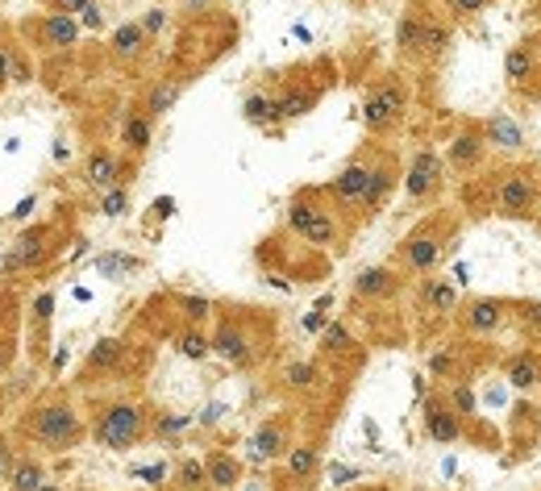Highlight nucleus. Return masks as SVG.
<instances>
[{
  "label": "nucleus",
  "mask_w": 541,
  "mask_h": 491,
  "mask_svg": "<svg viewBox=\"0 0 541 491\" xmlns=\"http://www.w3.org/2000/svg\"><path fill=\"white\" fill-rule=\"evenodd\" d=\"M450 8L458 17H471V13H479V8H487V0H450Z\"/></svg>",
  "instance_id": "nucleus-40"
},
{
  "label": "nucleus",
  "mask_w": 541,
  "mask_h": 491,
  "mask_svg": "<svg viewBox=\"0 0 541 491\" xmlns=\"http://www.w3.org/2000/svg\"><path fill=\"white\" fill-rule=\"evenodd\" d=\"M504 375L512 379V387H537V383H541V358H537V354H516V358H508Z\"/></svg>",
  "instance_id": "nucleus-15"
},
{
  "label": "nucleus",
  "mask_w": 541,
  "mask_h": 491,
  "mask_svg": "<svg viewBox=\"0 0 541 491\" xmlns=\"http://www.w3.org/2000/svg\"><path fill=\"white\" fill-rule=\"evenodd\" d=\"M209 346H213V350H217L221 358L237 362V366H242V362H250V337H246L237 325H229V321L221 325V329H217V337H213Z\"/></svg>",
  "instance_id": "nucleus-9"
},
{
  "label": "nucleus",
  "mask_w": 541,
  "mask_h": 491,
  "mask_svg": "<svg viewBox=\"0 0 541 491\" xmlns=\"http://www.w3.org/2000/svg\"><path fill=\"white\" fill-rule=\"evenodd\" d=\"M163 475H167V466H163V462H154V466H142V471H137V479H146V483H163Z\"/></svg>",
  "instance_id": "nucleus-42"
},
{
  "label": "nucleus",
  "mask_w": 541,
  "mask_h": 491,
  "mask_svg": "<svg viewBox=\"0 0 541 491\" xmlns=\"http://www.w3.org/2000/svg\"><path fill=\"white\" fill-rule=\"evenodd\" d=\"M183 313H187V321H204V316L213 313V304H209L204 296H187V300H183Z\"/></svg>",
  "instance_id": "nucleus-37"
},
{
  "label": "nucleus",
  "mask_w": 541,
  "mask_h": 491,
  "mask_svg": "<svg viewBox=\"0 0 541 491\" xmlns=\"http://www.w3.org/2000/svg\"><path fill=\"white\" fill-rule=\"evenodd\" d=\"M113 46H117V54H121V58H137V54H142V46H146L142 25H121V30H117V38H113Z\"/></svg>",
  "instance_id": "nucleus-26"
},
{
  "label": "nucleus",
  "mask_w": 541,
  "mask_h": 491,
  "mask_svg": "<svg viewBox=\"0 0 541 491\" xmlns=\"http://www.w3.org/2000/svg\"><path fill=\"white\" fill-rule=\"evenodd\" d=\"M533 67H537L533 46H512V50H508V63H504L508 80H525V75H533Z\"/></svg>",
  "instance_id": "nucleus-24"
},
{
  "label": "nucleus",
  "mask_w": 541,
  "mask_h": 491,
  "mask_svg": "<svg viewBox=\"0 0 541 491\" xmlns=\"http://www.w3.org/2000/svg\"><path fill=\"white\" fill-rule=\"evenodd\" d=\"M80 13H84V21H88L92 30H100V8H96L92 0H88V4H84V8H80Z\"/></svg>",
  "instance_id": "nucleus-48"
},
{
  "label": "nucleus",
  "mask_w": 541,
  "mask_h": 491,
  "mask_svg": "<svg viewBox=\"0 0 541 491\" xmlns=\"http://www.w3.org/2000/svg\"><path fill=\"white\" fill-rule=\"evenodd\" d=\"M429 366H433L437 375H446V371H450L454 362H450V354H433V362H429Z\"/></svg>",
  "instance_id": "nucleus-49"
},
{
  "label": "nucleus",
  "mask_w": 541,
  "mask_h": 491,
  "mask_svg": "<svg viewBox=\"0 0 541 491\" xmlns=\"http://www.w3.org/2000/svg\"><path fill=\"white\" fill-rule=\"evenodd\" d=\"M316 375H321V371H316L313 362H296V366L287 371V383H292V387H313Z\"/></svg>",
  "instance_id": "nucleus-34"
},
{
  "label": "nucleus",
  "mask_w": 541,
  "mask_h": 491,
  "mask_svg": "<svg viewBox=\"0 0 541 491\" xmlns=\"http://www.w3.org/2000/svg\"><path fill=\"white\" fill-rule=\"evenodd\" d=\"M246 121L250 125H279V104H275V96H263V92H254V96H246Z\"/></svg>",
  "instance_id": "nucleus-17"
},
{
  "label": "nucleus",
  "mask_w": 541,
  "mask_h": 491,
  "mask_svg": "<svg viewBox=\"0 0 541 491\" xmlns=\"http://www.w3.org/2000/svg\"><path fill=\"white\" fill-rule=\"evenodd\" d=\"M13 75V63H8V54H4V46H0V80H8Z\"/></svg>",
  "instance_id": "nucleus-50"
},
{
  "label": "nucleus",
  "mask_w": 541,
  "mask_h": 491,
  "mask_svg": "<svg viewBox=\"0 0 541 491\" xmlns=\"http://www.w3.org/2000/svg\"><path fill=\"white\" fill-rule=\"evenodd\" d=\"M400 113H404V88L396 84V80H387V84H379V88L366 96V104H362V121H366V130H392L396 121H400Z\"/></svg>",
  "instance_id": "nucleus-3"
},
{
  "label": "nucleus",
  "mask_w": 541,
  "mask_h": 491,
  "mask_svg": "<svg viewBox=\"0 0 541 491\" xmlns=\"http://www.w3.org/2000/svg\"><path fill=\"white\" fill-rule=\"evenodd\" d=\"M54 4H58V8H67V13H80L88 0H54Z\"/></svg>",
  "instance_id": "nucleus-51"
},
{
  "label": "nucleus",
  "mask_w": 541,
  "mask_h": 491,
  "mask_svg": "<svg viewBox=\"0 0 541 491\" xmlns=\"http://www.w3.org/2000/svg\"><path fill=\"white\" fill-rule=\"evenodd\" d=\"M366 179H371V167H366V163H350L342 175L333 179V196H337L342 204H362Z\"/></svg>",
  "instance_id": "nucleus-10"
},
{
  "label": "nucleus",
  "mask_w": 541,
  "mask_h": 491,
  "mask_svg": "<svg viewBox=\"0 0 541 491\" xmlns=\"http://www.w3.org/2000/svg\"><path fill=\"white\" fill-rule=\"evenodd\" d=\"M425 429H429V437L433 442H458V433H462V425H458V412H450L442 400H429L425 408Z\"/></svg>",
  "instance_id": "nucleus-8"
},
{
  "label": "nucleus",
  "mask_w": 541,
  "mask_h": 491,
  "mask_svg": "<svg viewBox=\"0 0 541 491\" xmlns=\"http://www.w3.org/2000/svg\"><path fill=\"white\" fill-rule=\"evenodd\" d=\"M117 175H121V167H117V159L113 154H92L88 163V183L92 187H117Z\"/></svg>",
  "instance_id": "nucleus-20"
},
{
  "label": "nucleus",
  "mask_w": 541,
  "mask_h": 491,
  "mask_svg": "<svg viewBox=\"0 0 541 491\" xmlns=\"http://www.w3.org/2000/svg\"><path fill=\"white\" fill-rule=\"evenodd\" d=\"M130 209V196L121 192V187H108V196H104V217H121Z\"/></svg>",
  "instance_id": "nucleus-36"
},
{
  "label": "nucleus",
  "mask_w": 541,
  "mask_h": 491,
  "mask_svg": "<svg viewBox=\"0 0 541 491\" xmlns=\"http://www.w3.org/2000/svg\"><path fill=\"white\" fill-rule=\"evenodd\" d=\"M42 483H46V475H42L38 462H21V466L13 471V491H38Z\"/></svg>",
  "instance_id": "nucleus-28"
},
{
  "label": "nucleus",
  "mask_w": 541,
  "mask_h": 491,
  "mask_svg": "<svg viewBox=\"0 0 541 491\" xmlns=\"http://www.w3.org/2000/svg\"><path fill=\"white\" fill-rule=\"evenodd\" d=\"M275 104H279V121H292V117H304V113L313 108L316 92H283Z\"/></svg>",
  "instance_id": "nucleus-23"
},
{
  "label": "nucleus",
  "mask_w": 541,
  "mask_h": 491,
  "mask_svg": "<svg viewBox=\"0 0 541 491\" xmlns=\"http://www.w3.org/2000/svg\"><path fill=\"white\" fill-rule=\"evenodd\" d=\"M46 242H50V229H46V225H42V229H30V233L17 242V250L4 259V267L13 271V267H30V263H38V259H42V250H46Z\"/></svg>",
  "instance_id": "nucleus-12"
},
{
  "label": "nucleus",
  "mask_w": 541,
  "mask_h": 491,
  "mask_svg": "<svg viewBox=\"0 0 541 491\" xmlns=\"http://www.w3.org/2000/svg\"><path fill=\"white\" fill-rule=\"evenodd\" d=\"M425 300H429V309H433V313H454L458 292H454L450 279H429V283H425Z\"/></svg>",
  "instance_id": "nucleus-21"
},
{
  "label": "nucleus",
  "mask_w": 541,
  "mask_h": 491,
  "mask_svg": "<svg viewBox=\"0 0 541 491\" xmlns=\"http://www.w3.org/2000/svg\"><path fill=\"white\" fill-rule=\"evenodd\" d=\"M142 437V408L137 404H113L96 421V442L108 449H125Z\"/></svg>",
  "instance_id": "nucleus-1"
},
{
  "label": "nucleus",
  "mask_w": 541,
  "mask_h": 491,
  "mask_svg": "<svg viewBox=\"0 0 541 491\" xmlns=\"http://www.w3.org/2000/svg\"><path fill=\"white\" fill-rule=\"evenodd\" d=\"M117 358H121V342H117V337H104V342H96V350H92V366L104 371V366H113Z\"/></svg>",
  "instance_id": "nucleus-33"
},
{
  "label": "nucleus",
  "mask_w": 541,
  "mask_h": 491,
  "mask_svg": "<svg viewBox=\"0 0 541 491\" xmlns=\"http://www.w3.org/2000/svg\"><path fill=\"white\" fill-rule=\"evenodd\" d=\"M325 346H329V350H346V346H354V342H350L346 325H329V329H325Z\"/></svg>",
  "instance_id": "nucleus-38"
},
{
  "label": "nucleus",
  "mask_w": 541,
  "mask_h": 491,
  "mask_svg": "<svg viewBox=\"0 0 541 491\" xmlns=\"http://www.w3.org/2000/svg\"><path fill=\"white\" fill-rule=\"evenodd\" d=\"M479 159H483V137L475 134V130H466V134L454 137V146H450V163H454V167L471 171Z\"/></svg>",
  "instance_id": "nucleus-16"
},
{
  "label": "nucleus",
  "mask_w": 541,
  "mask_h": 491,
  "mask_svg": "<svg viewBox=\"0 0 541 491\" xmlns=\"http://www.w3.org/2000/svg\"><path fill=\"white\" fill-rule=\"evenodd\" d=\"M175 96H180V84H163V88H154V92H150V104H146V117L167 113V108L175 104Z\"/></svg>",
  "instance_id": "nucleus-32"
},
{
  "label": "nucleus",
  "mask_w": 541,
  "mask_h": 491,
  "mask_svg": "<svg viewBox=\"0 0 541 491\" xmlns=\"http://www.w3.org/2000/svg\"><path fill=\"white\" fill-rule=\"evenodd\" d=\"M283 446H287V437H283L279 425H263V429L254 433V454H259V458H275V454H283Z\"/></svg>",
  "instance_id": "nucleus-25"
},
{
  "label": "nucleus",
  "mask_w": 541,
  "mask_h": 491,
  "mask_svg": "<svg viewBox=\"0 0 541 491\" xmlns=\"http://www.w3.org/2000/svg\"><path fill=\"white\" fill-rule=\"evenodd\" d=\"M396 42H400V50H404V54H416V50H421V17H416V13H404Z\"/></svg>",
  "instance_id": "nucleus-29"
},
{
  "label": "nucleus",
  "mask_w": 541,
  "mask_h": 491,
  "mask_svg": "<svg viewBox=\"0 0 541 491\" xmlns=\"http://www.w3.org/2000/svg\"><path fill=\"white\" fill-rule=\"evenodd\" d=\"M75 38H80V30H75V21H71L67 13H50L42 21V42L46 46L67 50V46H75Z\"/></svg>",
  "instance_id": "nucleus-14"
},
{
  "label": "nucleus",
  "mask_w": 541,
  "mask_h": 491,
  "mask_svg": "<svg viewBox=\"0 0 541 491\" xmlns=\"http://www.w3.org/2000/svg\"><path fill=\"white\" fill-rule=\"evenodd\" d=\"M38 491H58V487H46V483H42V487H38Z\"/></svg>",
  "instance_id": "nucleus-52"
},
{
  "label": "nucleus",
  "mask_w": 541,
  "mask_h": 491,
  "mask_svg": "<svg viewBox=\"0 0 541 491\" xmlns=\"http://www.w3.org/2000/svg\"><path fill=\"white\" fill-rule=\"evenodd\" d=\"M180 483L183 487H200V483H204V466H200V462H183L180 466Z\"/></svg>",
  "instance_id": "nucleus-39"
},
{
  "label": "nucleus",
  "mask_w": 541,
  "mask_h": 491,
  "mask_svg": "<svg viewBox=\"0 0 541 491\" xmlns=\"http://www.w3.org/2000/svg\"><path fill=\"white\" fill-rule=\"evenodd\" d=\"M30 433L42 442V446H67V442H75V433H80V421H75V412L67 408V404H42L38 412H34V421H30Z\"/></svg>",
  "instance_id": "nucleus-2"
},
{
  "label": "nucleus",
  "mask_w": 541,
  "mask_h": 491,
  "mask_svg": "<svg viewBox=\"0 0 541 491\" xmlns=\"http://www.w3.org/2000/svg\"><path fill=\"white\" fill-rule=\"evenodd\" d=\"M158 429H163V433H180V429H187V416H167Z\"/></svg>",
  "instance_id": "nucleus-46"
},
{
  "label": "nucleus",
  "mask_w": 541,
  "mask_h": 491,
  "mask_svg": "<svg viewBox=\"0 0 541 491\" xmlns=\"http://www.w3.org/2000/svg\"><path fill=\"white\" fill-rule=\"evenodd\" d=\"M446 46H450V30L442 21H433V17H421V50L425 54H442Z\"/></svg>",
  "instance_id": "nucleus-22"
},
{
  "label": "nucleus",
  "mask_w": 541,
  "mask_h": 491,
  "mask_svg": "<svg viewBox=\"0 0 541 491\" xmlns=\"http://www.w3.org/2000/svg\"><path fill=\"white\" fill-rule=\"evenodd\" d=\"M0 362H4V354H0Z\"/></svg>",
  "instance_id": "nucleus-53"
},
{
  "label": "nucleus",
  "mask_w": 541,
  "mask_h": 491,
  "mask_svg": "<svg viewBox=\"0 0 541 491\" xmlns=\"http://www.w3.org/2000/svg\"><path fill=\"white\" fill-rule=\"evenodd\" d=\"M437 179H442L437 154H433V150H421V154L412 159V167H408V196H412V200H425V196L437 187Z\"/></svg>",
  "instance_id": "nucleus-6"
},
{
  "label": "nucleus",
  "mask_w": 541,
  "mask_h": 491,
  "mask_svg": "<svg viewBox=\"0 0 541 491\" xmlns=\"http://www.w3.org/2000/svg\"><path fill=\"white\" fill-rule=\"evenodd\" d=\"M163 30V13H150L146 21H142V34H158Z\"/></svg>",
  "instance_id": "nucleus-47"
},
{
  "label": "nucleus",
  "mask_w": 541,
  "mask_h": 491,
  "mask_svg": "<svg viewBox=\"0 0 541 491\" xmlns=\"http://www.w3.org/2000/svg\"><path fill=\"white\" fill-rule=\"evenodd\" d=\"M462 321H466L471 333H496L499 325H504V304L499 300H475Z\"/></svg>",
  "instance_id": "nucleus-11"
},
{
  "label": "nucleus",
  "mask_w": 541,
  "mask_h": 491,
  "mask_svg": "<svg viewBox=\"0 0 541 491\" xmlns=\"http://www.w3.org/2000/svg\"><path fill=\"white\" fill-rule=\"evenodd\" d=\"M121 137H125L130 150H146V146H150V117H146V113H134V117L125 121Z\"/></svg>",
  "instance_id": "nucleus-27"
},
{
  "label": "nucleus",
  "mask_w": 541,
  "mask_h": 491,
  "mask_svg": "<svg viewBox=\"0 0 541 491\" xmlns=\"http://www.w3.org/2000/svg\"><path fill=\"white\" fill-rule=\"evenodd\" d=\"M487 137H492L496 146H504V150H516V146H521V130H516L508 117H496V121L487 125Z\"/></svg>",
  "instance_id": "nucleus-30"
},
{
  "label": "nucleus",
  "mask_w": 541,
  "mask_h": 491,
  "mask_svg": "<svg viewBox=\"0 0 541 491\" xmlns=\"http://www.w3.org/2000/svg\"><path fill=\"white\" fill-rule=\"evenodd\" d=\"M237 475H242V466H237L229 454H213V458H209V466H204V479H209L213 487H233V483H237Z\"/></svg>",
  "instance_id": "nucleus-19"
},
{
  "label": "nucleus",
  "mask_w": 541,
  "mask_h": 491,
  "mask_svg": "<svg viewBox=\"0 0 541 491\" xmlns=\"http://www.w3.org/2000/svg\"><path fill=\"white\" fill-rule=\"evenodd\" d=\"M50 313H54V296H38V304H34V316H38V321H46Z\"/></svg>",
  "instance_id": "nucleus-45"
},
{
  "label": "nucleus",
  "mask_w": 541,
  "mask_h": 491,
  "mask_svg": "<svg viewBox=\"0 0 541 491\" xmlns=\"http://www.w3.org/2000/svg\"><path fill=\"white\" fill-rule=\"evenodd\" d=\"M454 408H458V412H471V408H475V396H471L466 387H458V392H454Z\"/></svg>",
  "instance_id": "nucleus-44"
},
{
  "label": "nucleus",
  "mask_w": 541,
  "mask_h": 491,
  "mask_svg": "<svg viewBox=\"0 0 541 491\" xmlns=\"http://www.w3.org/2000/svg\"><path fill=\"white\" fill-rule=\"evenodd\" d=\"M287 471L296 475V479H309L316 471V449L313 446H296L292 454H287Z\"/></svg>",
  "instance_id": "nucleus-31"
},
{
  "label": "nucleus",
  "mask_w": 541,
  "mask_h": 491,
  "mask_svg": "<svg viewBox=\"0 0 541 491\" xmlns=\"http://www.w3.org/2000/svg\"><path fill=\"white\" fill-rule=\"evenodd\" d=\"M437 259H442V242L433 237V233H416V237H408L404 242V263L408 271H433L437 267Z\"/></svg>",
  "instance_id": "nucleus-7"
},
{
  "label": "nucleus",
  "mask_w": 541,
  "mask_h": 491,
  "mask_svg": "<svg viewBox=\"0 0 541 491\" xmlns=\"http://www.w3.org/2000/svg\"><path fill=\"white\" fill-rule=\"evenodd\" d=\"M329 475H333V483H337V487H346V483H354V479H359V471H354V466H333Z\"/></svg>",
  "instance_id": "nucleus-43"
},
{
  "label": "nucleus",
  "mask_w": 541,
  "mask_h": 491,
  "mask_svg": "<svg viewBox=\"0 0 541 491\" xmlns=\"http://www.w3.org/2000/svg\"><path fill=\"white\" fill-rule=\"evenodd\" d=\"M292 229H296L300 237H309L313 246H329V242L337 237L333 217H329L321 204H309V200H296V204H292Z\"/></svg>",
  "instance_id": "nucleus-5"
},
{
  "label": "nucleus",
  "mask_w": 541,
  "mask_h": 491,
  "mask_svg": "<svg viewBox=\"0 0 541 491\" xmlns=\"http://www.w3.org/2000/svg\"><path fill=\"white\" fill-rule=\"evenodd\" d=\"M392 179H396V171H392V163H379V167H371V179H366V192H362V204L359 209H379L383 200H387V192H392Z\"/></svg>",
  "instance_id": "nucleus-13"
},
{
  "label": "nucleus",
  "mask_w": 541,
  "mask_h": 491,
  "mask_svg": "<svg viewBox=\"0 0 541 491\" xmlns=\"http://www.w3.org/2000/svg\"><path fill=\"white\" fill-rule=\"evenodd\" d=\"M354 292L359 296H387V292H396V275L387 267H371L354 279Z\"/></svg>",
  "instance_id": "nucleus-18"
},
{
  "label": "nucleus",
  "mask_w": 541,
  "mask_h": 491,
  "mask_svg": "<svg viewBox=\"0 0 541 491\" xmlns=\"http://www.w3.org/2000/svg\"><path fill=\"white\" fill-rule=\"evenodd\" d=\"M180 350L187 358H204L213 346H209V337H200V333H183V337H180Z\"/></svg>",
  "instance_id": "nucleus-35"
},
{
  "label": "nucleus",
  "mask_w": 541,
  "mask_h": 491,
  "mask_svg": "<svg viewBox=\"0 0 541 491\" xmlns=\"http://www.w3.org/2000/svg\"><path fill=\"white\" fill-rule=\"evenodd\" d=\"M533 204H537V183H533V175H525V171L508 175L496 187V213L499 217H529Z\"/></svg>",
  "instance_id": "nucleus-4"
},
{
  "label": "nucleus",
  "mask_w": 541,
  "mask_h": 491,
  "mask_svg": "<svg viewBox=\"0 0 541 491\" xmlns=\"http://www.w3.org/2000/svg\"><path fill=\"white\" fill-rule=\"evenodd\" d=\"M521 325H525V329H541V304H525Z\"/></svg>",
  "instance_id": "nucleus-41"
}]
</instances>
